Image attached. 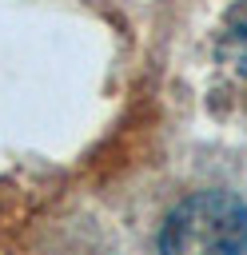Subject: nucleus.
Wrapping results in <instances>:
<instances>
[{
  "label": "nucleus",
  "instance_id": "nucleus-2",
  "mask_svg": "<svg viewBox=\"0 0 247 255\" xmlns=\"http://www.w3.org/2000/svg\"><path fill=\"white\" fill-rule=\"evenodd\" d=\"M215 52H219V60L227 68H235L239 76H247V0H235L231 12L223 16Z\"/></svg>",
  "mask_w": 247,
  "mask_h": 255
},
{
  "label": "nucleus",
  "instance_id": "nucleus-1",
  "mask_svg": "<svg viewBox=\"0 0 247 255\" xmlns=\"http://www.w3.org/2000/svg\"><path fill=\"white\" fill-rule=\"evenodd\" d=\"M247 203L231 191H195L171 207L159 231V255H243Z\"/></svg>",
  "mask_w": 247,
  "mask_h": 255
}]
</instances>
